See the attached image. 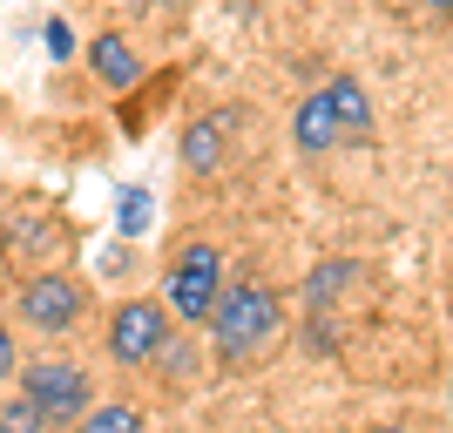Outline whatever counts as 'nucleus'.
Returning <instances> with one entry per match:
<instances>
[{"label":"nucleus","mask_w":453,"mask_h":433,"mask_svg":"<svg viewBox=\"0 0 453 433\" xmlns=\"http://www.w3.org/2000/svg\"><path fill=\"white\" fill-rule=\"evenodd\" d=\"M278 325H284V298L271 284H230L210 312V352H217V366H250L257 352H271Z\"/></svg>","instance_id":"f257e3e1"},{"label":"nucleus","mask_w":453,"mask_h":433,"mask_svg":"<svg viewBox=\"0 0 453 433\" xmlns=\"http://www.w3.org/2000/svg\"><path fill=\"white\" fill-rule=\"evenodd\" d=\"M163 291H170V312L183 325H210V312H217V298H224V251L217 244H183L170 258V284H163Z\"/></svg>","instance_id":"f03ea898"},{"label":"nucleus","mask_w":453,"mask_h":433,"mask_svg":"<svg viewBox=\"0 0 453 433\" xmlns=\"http://www.w3.org/2000/svg\"><path fill=\"white\" fill-rule=\"evenodd\" d=\"M20 399H35V414L48 420V433H55V427H75V420L95 406V386H88L81 366H68V359H35V366H20Z\"/></svg>","instance_id":"7ed1b4c3"},{"label":"nucleus","mask_w":453,"mask_h":433,"mask_svg":"<svg viewBox=\"0 0 453 433\" xmlns=\"http://www.w3.org/2000/svg\"><path fill=\"white\" fill-rule=\"evenodd\" d=\"M14 312H20V325H35V332L61 339V332H75V325L88 319V284L68 278V271H35V278L20 284Z\"/></svg>","instance_id":"20e7f679"},{"label":"nucleus","mask_w":453,"mask_h":433,"mask_svg":"<svg viewBox=\"0 0 453 433\" xmlns=\"http://www.w3.org/2000/svg\"><path fill=\"white\" fill-rule=\"evenodd\" d=\"M163 345H170V305L129 298L109 312V359L115 366H156Z\"/></svg>","instance_id":"39448f33"},{"label":"nucleus","mask_w":453,"mask_h":433,"mask_svg":"<svg viewBox=\"0 0 453 433\" xmlns=\"http://www.w3.org/2000/svg\"><path fill=\"white\" fill-rule=\"evenodd\" d=\"M325 102H332V115H339V129H345L352 150L372 143V95H365L359 75H332V81H325Z\"/></svg>","instance_id":"423d86ee"},{"label":"nucleus","mask_w":453,"mask_h":433,"mask_svg":"<svg viewBox=\"0 0 453 433\" xmlns=\"http://www.w3.org/2000/svg\"><path fill=\"white\" fill-rule=\"evenodd\" d=\"M88 68H95V81L109 95H129L135 81H142V55H135L122 35H102V41H88Z\"/></svg>","instance_id":"0eeeda50"},{"label":"nucleus","mask_w":453,"mask_h":433,"mask_svg":"<svg viewBox=\"0 0 453 433\" xmlns=\"http://www.w3.org/2000/svg\"><path fill=\"white\" fill-rule=\"evenodd\" d=\"M291 143H298L304 156H325V150H339V143H345V129H339V115H332V102H325V89L298 102V115H291Z\"/></svg>","instance_id":"6e6552de"},{"label":"nucleus","mask_w":453,"mask_h":433,"mask_svg":"<svg viewBox=\"0 0 453 433\" xmlns=\"http://www.w3.org/2000/svg\"><path fill=\"white\" fill-rule=\"evenodd\" d=\"M224 143H230V115H203V122H189V129H183V163L196 176L224 170Z\"/></svg>","instance_id":"1a4fd4ad"},{"label":"nucleus","mask_w":453,"mask_h":433,"mask_svg":"<svg viewBox=\"0 0 453 433\" xmlns=\"http://www.w3.org/2000/svg\"><path fill=\"white\" fill-rule=\"evenodd\" d=\"M359 278V264H345V258H332V264H319V271H311V278H304V298H311V312H325V305L339 298L345 284Z\"/></svg>","instance_id":"9d476101"},{"label":"nucleus","mask_w":453,"mask_h":433,"mask_svg":"<svg viewBox=\"0 0 453 433\" xmlns=\"http://www.w3.org/2000/svg\"><path fill=\"white\" fill-rule=\"evenodd\" d=\"M68 433H142V414H135V406H122V399H109V406H88Z\"/></svg>","instance_id":"9b49d317"},{"label":"nucleus","mask_w":453,"mask_h":433,"mask_svg":"<svg viewBox=\"0 0 453 433\" xmlns=\"http://www.w3.org/2000/svg\"><path fill=\"white\" fill-rule=\"evenodd\" d=\"M150 210H156L150 189H122V217H115V224H122V237H142V230H150Z\"/></svg>","instance_id":"f8f14e48"},{"label":"nucleus","mask_w":453,"mask_h":433,"mask_svg":"<svg viewBox=\"0 0 453 433\" xmlns=\"http://www.w3.org/2000/svg\"><path fill=\"white\" fill-rule=\"evenodd\" d=\"M0 433H48V420L35 414V399H7L0 406Z\"/></svg>","instance_id":"ddd939ff"},{"label":"nucleus","mask_w":453,"mask_h":433,"mask_svg":"<svg viewBox=\"0 0 453 433\" xmlns=\"http://www.w3.org/2000/svg\"><path fill=\"white\" fill-rule=\"evenodd\" d=\"M75 35H68V20H48V61H68Z\"/></svg>","instance_id":"4468645a"},{"label":"nucleus","mask_w":453,"mask_h":433,"mask_svg":"<svg viewBox=\"0 0 453 433\" xmlns=\"http://www.w3.org/2000/svg\"><path fill=\"white\" fill-rule=\"evenodd\" d=\"M20 373V352H14V332L0 325V379H14Z\"/></svg>","instance_id":"2eb2a0df"},{"label":"nucleus","mask_w":453,"mask_h":433,"mask_svg":"<svg viewBox=\"0 0 453 433\" xmlns=\"http://www.w3.org/2000/svg\"><path fill=\"white\" fill-rule=\"evenodd\" d=\"M419 7H426L434 20H453V0H419Z\"/></svg>","instance_id":"dca6fc26"},{"label":"nucleus","mask_w":453,"mask_h":433,"mask_svg":"<svg viewBox=\"0 0 453 433\" xmlns=\"http://www.w3.org/2000/svg\"><path fill=\"white\" fill-rule=\"evenodd\" d=\"M386 433H399V427H386Z\"/></svg>","instance_id":"f3484780"}]
</instances>
